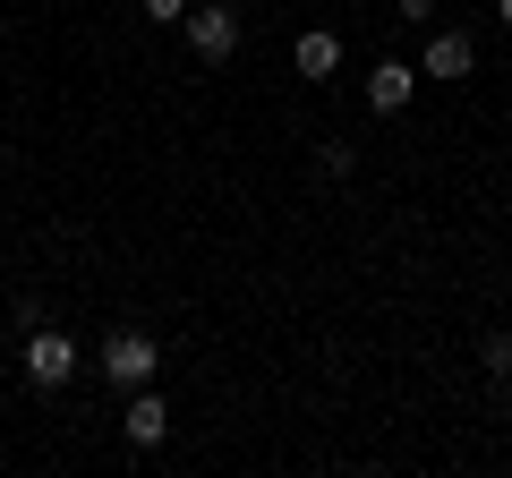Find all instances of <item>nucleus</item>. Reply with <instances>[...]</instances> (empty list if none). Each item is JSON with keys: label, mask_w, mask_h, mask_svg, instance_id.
Instances as JSON below:
<instances>
[{"label": "nucleus", "mask_w": 512, "mask_h": 478, "mask_svg": "<svg viewBox=\"0 0 512 478\" xmlns=\"http://www.w3.org/2000/svg\"><path fill=\"white\" fill-rule=\"evenodd\" d=\"M120 427H128V444H137V453H154V444L171 436V402L154 385H128V410H120Z\"/></svg>", "instance_id": "4"}, {"label": "nucleus", "mask_w": 512, "mask_h": 478, "mask_svg": "<svg viewBox=\"0 0 512 478\" xmlns=\"http://www.w3.org/2000/svg\"><path fill=\"white\" fill-rule=\"evenodd\" d=\"M410 94H419V69H410V60H376V69H367V111H376V120L410 111Z\"/></svg>", "instance_id": "5"}, {"label": "nucleus", "mask_w": 512, "mask_h": 478, "mask_svg": "<svg viewBox=\"0 0 512 478\" xmlns=\"http://www.w3.org/2000/svg\"><path fill=\"white\" fill-rule=\"evenodd\" d=\"M188 52H197L205 69H222V60L239 52V9L231 0H197V9H188Z\"/></svg>", "instance_id": "1"}, {"label": "nucleus", "mask_w": 512, "mask_h": 478, "mask_svg": "<svg viewBox=\"0 0 512 478\" xmlns=\"http://www.w3.org/2000/svg\"><path fill=\"white\" fill-rule=\"evenodd\" d=\"M350 163H359L350 146H316V180H350Z\"/></svg>", "instance_id": "9"}, {"label": "nucleus", "mask_w": 512, "mask_h": 478, "mask_svg": "<svg viewBox=\"0 0 512 478\" xmlns=\"http://www.w3.org/2000/svg\"><path fill=\"white\" fill-rule=\"evenodd\" d=\"M393 9H402L410 26H427V18H436V0H393Z\"/></svg>", "instance_id": "11"}, {"label": "nucleus", "mask_w": 512, "mask_h": 478, "mask_svg": "<svg viewBox=\"0 0 512 478\" xmlns=\"http://www.w3.org/2000/svg\"><path fill=\"white\" fill-rule=\"evenodd\" d=\"M0 43H9V18H0Z\"/></svg>", "instance_id": "13"}, {"label": "nucleus", "mask_w": 512, "mask_h": 478, "mask_svg": "<svg viewBox=\"0 0 512 478\" xmlns=\"http://www.w3.org/2000/svg\"><path fill=\"white\" fill-rule=\"evenodd\" d=\"M470 69H478L470 35H427V60H419V77H444V86H461Z\"/></svg>", "instance_id": "7"}, {"label": "nucleus", "mask_w": 512, "mask_h": 478, "mask_svg": "<svg viewBox=\"0 0 512 478\" xmlns=\"http://www.w3.org/2000/svg\"><path fill=\"white\" fill-rule=\"evenodd\" d=\"M94 359H103L111 385H154V368H163V342H154V333H103V350H94Z\"/></svg>", "instance_id": "2"}, {"label": "nucleus", "mask_w": 512, "mask_h": 478, "mask_svg": "<svg viewBox=\"0 0 512 478\" xmlns=\"http://www.w3.org/2000/svg\"><path fill=\"white\" fill-rule=\"evenodd\" d=\"M495 18H504V26H512V0H495Z\"/></svg>", "instance_id": "12"}, {"label": "nucleus", "mask_w": 512, "mask_h": 478, "mask_svg": "<svg viewBox=\"0 0 512 478\" xmlns=\"http://www.w3.org/2000/svg\"><path fill=\"white\" fill-rule=\"evenodd\" d=\"M291 69L308 77V86H333V69H342V43H333L325 26H308V35L291 43Z\"/></svg>", "instance_id": "6"}, {"label": "nucleus", "mask_w": 512, "mask_h": 478, "mask_svg": "<svg viewBox=\"0 0 512 478\" xmlns=\"http://www.w3.org/2000/svg\"><path fill=\"white\" fill-rule=\"evenodd\" d=\"M478 368H487V376H512V333H487V342H478Z\"/></svg>", "instance_id": "8"}, {"label": "nucleus", "mask_w": 512, "mask_h": 478, "mask_svg": "<svg viewBox=\"0 0 512 478\" xmlns=\"http://www.w3.org/2000/svg\"><path fill=\"white\" fill-rule=\"evenodd\" d=\"M77 359H86V350H77L60 325H35V333H26V376H35L43 393H52V385H69V376H77Z\"/></svg>", "instance_id": "3"}, {"label": "nucleus", "mask_w": 512, "mask_h": 478, "mask_svg": "<svg viewBox=\"0 0 512 478\" xmlns=\"http://www.w3.org/2000/svg\"><path fill=\"white\" fill-rule=\"evenodd\" d=\"M137 9H146L154 26H180V18H188V0H137Z\"/></svg>", "instance_id": "10"}]
</instances>
